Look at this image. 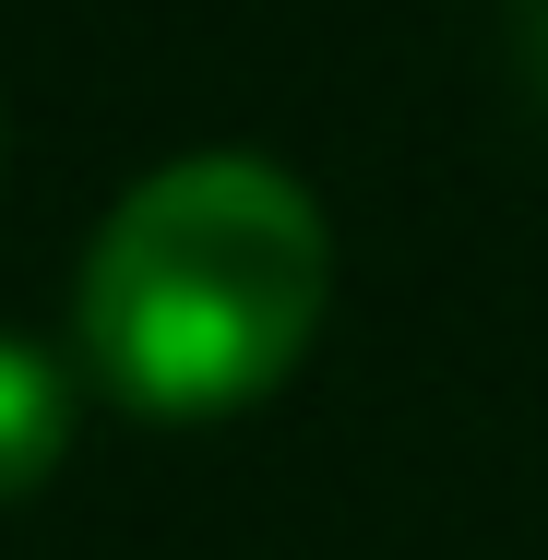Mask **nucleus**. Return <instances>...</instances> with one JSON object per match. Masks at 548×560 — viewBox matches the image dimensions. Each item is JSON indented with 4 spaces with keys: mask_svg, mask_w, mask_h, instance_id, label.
<instances>
[{
    "mask_svg": "<svg viewBox=\"0 0 548 560\" xmlns=\"http://www.w3.org/2000/svg\"><path fill=\"white\" fill-rule=\"evenodd\" d=\"M334 311V215L323 191L250 143L167 155L119 191L84 275H72V346L84 382L143 430H215L299 382Z\"/></svg>",
    "mask_w": 548,
    "mask_h": 560,
    "instance_id": "1",
    "label": "nucleus"
},
{
    "mask_svg": "<svg viewBox=\"0 0 548 560\" xmlns=\"http://www.w3.org/2000/svg\"><path fill=\"white\" fill-rule=\"evenodd\" d=\"M525 60H537V84H548V0H525Z\"/></svg>",
    "mask_w": 548,
    "mask_h": 560,
    "instance_id": "3",
    "label": "nucleus"
},
{
    "mask_svg": "<svg viewBox=\"0 0 548 560\" xmlns=\"http://www.w3.org/2000/svg\"><path fill=\"white\" fill-rule=\"evenodd\" d=\"M72 418H84V382H72L36 335H0V513L36 501V489L60 477Z\"/></svg>",
    "mask_w": 548,
    "mask_h": 560,
    "instance_id": "2",
    "label": "nucleus"
}]
</instances>
